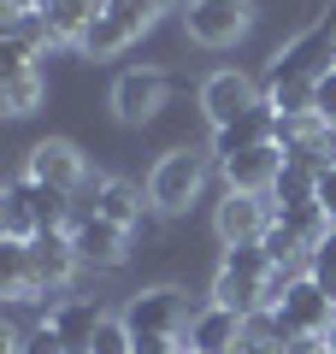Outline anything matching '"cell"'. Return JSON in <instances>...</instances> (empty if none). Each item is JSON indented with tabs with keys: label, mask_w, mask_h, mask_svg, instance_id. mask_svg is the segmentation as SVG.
Listing matches in <instances>:
<instances>
[{
	"label": "cell",
	"mask_w": 336,
	"mask_h": 354,
	"mask_svg": "<svg viewBox=\"0 0 336 354\" xmlns=\"http://www.w3.org/2000/svg\"><path fill=\"white\" fill-rule=\"evenodd\" d=\"M242 325H248L242 313L207 301L195 319H189V354H242Z\"/></svg>",
	"instance_id": "obj_18"
},
{
	"label": "cell",
	"mask_w": 336,
	"mask_h": 354,
	"mask_svg": "<svg viewBox=\"0 0 336 354\" xmlns=\"http://www.w3.org/2000/svg\"><path fill=\"white\" fill-rule=\"evenodd\" d=\"M277 319L295 330V342H324L330 325H336V301L319 290L312 272H295V278L283 283V295H277Z\"/></svg>",
	"instance_id": "obj_5"
},
{
	"label": "cell",
	"mask_w": 336,
	"mask_h": 354,
	"mask_svg": "<svg viewBox=\"0 0 336 354\" xmlns=\"http://www.w3.org/2000/svg\"><path fill=\"white\" fill-rule=\"evenodd\" d=\"M24 177H30V183H48V189H59V195H83L88 183H95V177H88L83 148H77V142H65V136L36 142V148L24 153Z\"/></svg>",
	"instance_id": "obj_8"
},
{
	"label": "cell",
	"mask_w": 336,
	"mask_h": 354,
	"mask_svg": "<svg viewBox=\"0 0 336 354\" xmlns=\"http://www.w3.org/2000/svg\"><path fill=\"white\" fill-rule=\"evenodd\" d=\"M301 354H330V342H312V348H301Z\"/></svg>",
	"instance_id": "obj_32"
},
{
	"label": "cell",
	"mask_w": 336,
	"mask_h": 354,
	"mask_svg": "<svg viewBox=\"0 0 336 354\" xmlns=\"http://www.w3.org/2000/svg\"><path fill=\"white\" fill-rule=\"evenodd\" d=\"M153 18H160V6H153V0H112L106 12L83 30V41H77V48H83L88 59H106V53L130 48L142 30H153Z\"/></svg>",
	"instance_id": "obj_7"
},
{
	"label": "cell",
	"mask_w": 336,
	"mask_h": 354,
	"mask_svg": "<svg viewBox=\"0 0 336 354\" xmlns=\"http://www.w3.org/2000/svg\"><path fill=\"white\" fill-rule=\"evenodd\" d=\"M77 248H71V230H41L36 242H30V272H36V290H65V283L77 278Z\"/></svg>",
	"instance_id": "obj_16"
},
{
	"label": "cell",
	"mask_w": 336,
	"mask_h": 354,
	"mask_svg": "<svg viewBox=\"0 0 336 354\" xmlns=\"http://www.w3.org/2000/svg\"><path fill=\"white\" fill-rule=\"evenodd\" d=\"M100 12H106V0H59V6H53V12H41V18H48L53 48H59V41H83V30L95 24Z\"/></svg>",
	"instance_id": "obj_22"
},
{
	"label": "cell",
	"mask_w": 336,
	"mask_h": 354,
	"mask_svg": "<svg viewBox=\"0 0 336 354\" xmlns=\"http://www.w3.org/2000/svg\"><path fill=\"white\" fill-rule=\"evenodd\" d=\"M283 283H289V272L260 248V242H248V248H224L218 278H212V301L248 319V313H265V307H277Z\"/></svg>",
	"instance_id": "obj_2"
},
{
	"label": "cell",
	"mask_w": 336,
	"mask_h": 354,
	"mask_svg": "<svg viewBox=\"0 0 336 354\" xmlns=\"http://www.w3.org/2000/svg\"><path fill=\"white\" fill-rule=\"evenodd\" d=\"M71 248L83 266H100V272H118L130 260V230L106 225L100 213H77L71 218Z\"/></svg>",
	"instance_id": "obj_12"
},
{
	"label": "cell",
	"mask_w": 336,
	"mask_h": 354,
	"mask_svg": "<svg viewBox=\"0 0 336 354\" xmlns=\"http://www.w3.org/2000/svg\"><path fill=\"white\" fill-rule=\"evenodd\" d=\"M41 95H48V83H41V71L30 65V71H12V77H0V106L12 118H24V113H36L41 106Z\"/></svg>",
	"instance_id": "obj_23"
},
{
	"label": "cell",
	"mask_w": 336,
	"mask_h": 354,
	"mask_svg": "<svg viewBox=\"0 0 336 354\" xmlns=\"http://www.w3.org/2000/svg\"><path fill=\"white\" fill-rule=\"evenodd\" d=\"M200 189H207V153L171 148V153L153 160V171H148V207L153 213H165V218L189 213L200 201Z\"/></svg>",
	"instance_id": "obj_4"
},
{
	"label": "cell",
	"mask_w": 336,
	"mask_h": 354,
	"mask_svg": "<svg viewBox=\"0 0 336 354\" xmlns=\"http://www.w3.org/2000/svg\"><path fill=\"white\" fill-rule=\"evenodd\" d=\"M260 248H265V254H272V260H277V266H283V272H289V266H295V260H312V254H307V248H301V242H295V236H289V230H283V225H272V230H265V242H260Z\"/></svg>",
	"instance_id": "obj_25"
},
{
	"label": "cell",
	"mask_w": 336,
	"mask_h": 354,
	"mask_svg": "<svg viewBox=\"0 0 336 354\" xmlns=\"http://www.w3.org/2000/svg\"><path fill=\"white\" fill-rule=\"evenodd\" d=\"M88 354H136V337H130L124 319H106V325L95 330V348Z\"/></svg>",
	"instance_id": "obj_24"
},
{
	"label": "cell",
	"mask_w": 336,
	"mask_h": 354,
	"mask_svg": "<svg viewBox=\"0 0 336 354\" xmlns=\"http://www.w3.org/2000/svg\"><path fill=\"white\" fill-rule=\"evenodd\" d=\"M277 225V207L272 195H236L224 189L218 213H212V230H218L224 248H248V242H265V230Z\"/></svg>",
	"instance_id": "obj_9"
},
{
	"label": "cell",
	"mask_w": 336,
	"mask_h": 354,
	"mask_svg": "<svg viewBox=\"0 0 336 354\" xmlns=\"http://www.w3.org/2000/svg\"><path fill=\"white\" fill-rule=\"evenodd\" d=\"M260 101H265V88L254 83V77H242V71H212L207 83H200V113H207L212 130L236 124V118L254 113Z\"/></svg>",
	"instance_id": "obj_10"
},
{
	"label": "cell",
	"mask_w": 336,
	"mask_h": 354,
	"mask_svg": "<svg viewBox=\"0 0 336 354\" xmlns=\"http://www.w3.org/2000/svg\"><path fill=\"white\" fill-rule=\"evenodd\" d=\"M324 342H330V354H336V325H330V337H324Z\"/></svg>",
	"instance_id": "obj_34"
},
{
	"label": "cell",
	"mask_w": 336,
	"mask_h": 354,
	"mask_svg": "<svg viewBox=\"0 0 336 354\" xmlns=\"http://www.w3.org/2000/svg\"><path fill=\"white\" fill-rule=\"evenodd\" d=\"M330 71H336V12H324L272 53V65H265V106L277 118L319 113V77H330Z\"/></svg>",
	"instance_id": "obj_1"
},
{
	"label": "cell",
	"mask_w": 336,
	"mask_h": 354,
	"mask_svg": "<svg viewBox=\"0 0 336 354\" xmlns=\"http://www.w3.org/2000/svg\"><path fill=\"white\" fill-rule=\"evenodd\" d=\"M312 254H324V260H336V225H330V236H324V242H319Z\"/></svg>",
	"instance_id": "obj_31"
},
{
	"label": "cell",
	"mask_w": 336,
	"mask_h": 354,
	"mask_svg": "<svg viewBox=\"0 0 336 354\" xmlns=\"http://www.w3.org/2000/svg\"><path fill=\"white\" fill-rule=\"evenodd\" d=\"M165 95H171V77L153 71V65H136L112 83V113H118V124H148L165 106Z\"/></svg>",
	"instance_id": "obj_11"
},
{
	"label": "cell",
	"mask_w": 336,
	"mask_h": 354,
	"mask_svg": "<svg viewBox=\"0 0 336 354\" xmlns=\"http://www.w3.org/2000/svg\"><path fill=\"white\" fill-rule=\"evenodd\" d=\"M277 124L283 118L272 113V106H254V113H242L236 124H224V130H212V160H236V153H254V148H265V142H277Z\"/></svg>",
	"instance_id": "obj_17"
},
{
	"label": "cell",
	"mask_w": 336,
	"mask_h": 354,
	"mask_svg": "<svg viewBox=\"0 0 336 354\" xmlns=\"http://www.w3.org/2000/svg\"><path fill=\"white\" fill-rule=\"evenodd\" d=\"M319 201H324V213L336 218V165H324V171H319Z\"/></svg>",
	"instance_id": "obj_29"
},
{
	"label": "cell",
	"mask_w": 336,
	"mask_h": 354,
	"mask_svg": "<svg viewBox=\"0 0 336 354\" xmlns=\"http://www.w3.org/2000/svg\"><path fill=\"white\" fill-rule=\"evenodd\" d=\"M24 348H30V354H65V342L53 337L48 325H36V330H30V337H24Z\"/></svg>",
	"instance_id": "obj_27"
},
{
	"label": "cell",
	"mask_w": 336,
	"mask_h": 354,
	"mask_svg": "<svg viewBox=\"0 0 336 354\" xmlns=\"http://www.w3.org/2000/svg\"><path fill=\"white\" fill-rule=\"evenodd\" d=\"M283 165H289L283 142H265V148H254V153H236V160H224V189H236V195H272L277 177H283Z\"/></svg>",
	"instance_id": "obj_14"
},
{
	"label": "cell",
	"mask_w": 336,
	"mask_h": 354,
	"mask_svg": "<svg viewBox=\"0 0 336 354\" xmlns=\"http://www.w3.org/2000/svg\"><path fill=\"white\" fill-rule=\"evenodd\" d=\"M183 30L195 48H236L254 30V0H189Z\"/></svg>",
	"instance_id": "obj_6"
},
{
	"label": "cell",
	"mask_w": 336,
	"mask_h": 354,
	"mask_svg": "<svg viewBox=\"0 0 336 354\" xmlns=\"http://www.w3.org/2000/svg\"><path fill=\"white\" fill-rule=\"evenodd\" d=\"M319 118H324V124H336V71L319 77Z\"/></svg>",
	"instance_id": "obj_28"
},
{
	"label": "cell",
	"mask_w": 336,
	"mask_h": 354,
	"mask_svg": "<svg viewBox=\"0 0 336 354\" xmlns=\"http://www.w3.org/2000/svg\"><path fill=\"white\" fill-rule=\"evenodd\" d=\"M124 325H130V337H136V354H165V348H177L183 330H189V301H183V290H177V283H153V290L130 295Z\"/></svg>",
	"instance_id": "obj_3"
},
{
	"label": "cell",
	"mask_w": 336,
	"mask_h": 354,
	"mask_svg": "<svg viewBox=\"0 0 336 354\" xmlns=\"http://www.w3.org/2000/svg\"><path fill=\"white\" fill-rule=\"evenodd\" d=\"M0 236L6 242H36L41 236L36 213H30V177H12L6 195H0Z\"/></svg>",
	"instance_id": "obj_19"
},
{
	"label": "cell",
	"mask_w": 336,
	"mask_h": 354,
	"mask_svg": "<svg viewBox=\"0 0 336 354\" xmlns=\"http://www.w3.org/2000/svg\"><path fill=\"white\" fill-rule=\"evenodd\" d=\"M41 325L65 342V354H88L95 348V330L106 325V313H100L95 301H83V295H65V301H48Z\"/></svg>",
	"instance_id": "obj_13"
},
{
	"label": "cell",
	"mask_w": 336,
	"mask_h": 354,
	"mask_svg": "<svg viewBox=\"0 0 336 354\" xmlns=\"http://www.w3.org/2000/svg\"><path fill=\"white\" fill-rule=\"evenodd\" d=\"M53 6H59V0H36V12H53Z\"/></svg>",
	"instance_id": "obj_33"
},
{
	"label": "cell",
	"mask_w": 336,
	"mask_h": 354,
	"mask_svg": "<svg viewBox=\"0 0 336 354\" xmlns=\"http://www.w3.org/2000/svg\"><path fill=\"white\" fill-rule=\"evenodd\" d=\"M0 6H6L0 18H24V12H36V0H0Z\"/></svg>",
	"instance_id": "obj_30"
},
{
	"label": "cell",
	"mask_w": 336,
	"mask_h": 354,
	"mask_svg": "<svg viewBox=\"0 0 336 354\" xmlns=\"http://www.w3.org/2000/svg\"><path fill=\"white\" fill-rule=\"evenodd\" d=\"M307 272L319 278V290H324V295L336 301V260H324V254H312V260H307Z\"/></svg>",
	"instance_id": "obj_26"
},
{
	"label": "cell",
	"mask_w": 336,
	"mask_h": 354,
	"mask_svg": "<svg viewBox=\"0 0 336 354\" xmlns=\"http://www.w3.org/2000/svg\"><path fill=\"white\" fill-rule=\"evenodd\" d=\"M277 225H283L289 236H295L301 248L312 254L324 236H330V225H336V218L324 213V201H301V207H277Z\"/></svg>",
	"instance_id": "obj_21"
},
{
	"label": "cell",
	"mask_w": 336,
	"mask_h": 354,
	"mask_svg": "<svg viewBox=\"0 0 336 354\" xmlns=\"http://www.w3.org/2000/svg\"><path fill=\"white\" fill-rule=\"evenodd\" d=\"M106 6H112V0H106Z\"/></svg>",
	"instance_id": "obj_35"
},
{
	"label": "cell",
	"mask_w": 336,
	"mask_h": 354,
	"mask_svg": "<svg viewBox=\"0 0 336 354\" xmlns=\"http://www.w3.org/2000/svg\"><path fill=\"white\" fill-rule=\"evenodd\" d=\"M0 295L6 301H36V272H30V242H6L0 236Z\"/></svg>",
	"instance_id": "obj_20"
},
{
	"label": "cell",
	"mask_w": 336,
	"mask_h": 354,
	"mask_svg": "<svg viewBox=\"0 0 336 354\" xmlns=\"http://www.w3.org/2000/svg\"><path fill=\"white\" fill-rule=\"evenodd\" d=\"M83 195H88L83 213H100L106 225H118V230H142L148 225V218H142V189L124 183V177H95Z\"/></svg>",
	"instance_id": "obj_15"
}]
</instances>
